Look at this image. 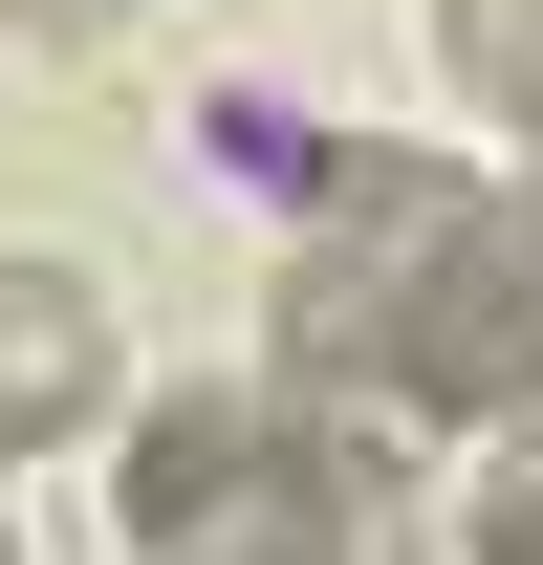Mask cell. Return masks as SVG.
<instances>
[{
	"label": "cell",
	"mask_w": 543,
	"mask_h": 565,
	"mask_svg": "<svg viewBox=\"0 0 543 565\" xmlns=\"http://www.w3.org/2000/svg\"><path fill=\"white\" fill-rule=\"evenodd\" d=\"M0 22H22V44H109L131 0H0Z\"/></svg>",
	"instance_id": "cell-5"
},
{
	"label": "cell",
	"mask_w": 543,
	"mask_h": 565,
	"mask_svg": "<svg viewBox=\"0 0 543 565\" xmlns=\"http://www.w3.org/2000/svg\"><path fill=\"white\" fill-rule=\"evenodd\" d=\"M283 370L305 392H392V414H522L543 392V217L478 174L348 152L305 239H283Z\"/></svg>",
	"instance_id": "cell-1"
},
{
	"label": "cell",
	"mask_w": 543,
	"mask_h": 565,
	"mask_svg": "<svg viewBox=\"0 0 543 565\" xmlns=\"http://www.w3.org/2000/svg\"><path fill=\"white\" fill-rule=\"evenodd\" d=\"M87 392H109V305L66 262H0V457H44Z\"/></svg>",
	"instance_id": "cell-3"
},
{
	"label": "cell",
	"mask_w": 543,
	"mask_h": 565,
	"mask_svg": "<svg viewBox=\"0 0 543 565\" xmlns=\"http://www.w3.org/2000/svg\"><path fill=\"white\" fill-rule=\"evenodd\" d=\"M413 457L348 392H174L131 414V565H413Z\"/></svg>",
	"instance_id": "cell-2"
},
{
	"label": "cell",
	"mask_w": 543,
	"mask_h": 565,
	"mask_svg": "<svg viewBox=\"0 0 543 565\" xmlns=\"http://www.w3.org/2000/svg\"><path fill=\"white\" fill-rule=\"evenodd\" d=\"M457 87L543 152V0H457ZM522 217H543V196H522Z\"/></svg>",
	"instance_id": "cell-4"
}]
</instances>
